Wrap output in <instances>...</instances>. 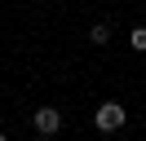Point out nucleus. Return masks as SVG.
Returning <instances> with one entry per match:
<instances>
[{"mask_svg": "<svg viewBox=\"0 0 146 141\" xmlns=\"http://www.w3.org/2000/svg\"><path fill=\"white\" fill-rule=\"evenodd\" d=\"M93 123H98V132H119L128 123V110L119 101H102L98 110H93Z\"/></svg>", "mask_w": 146, "mask_h": 141, "instance_id": "1", "label": "nucleus"}, {"mask_svg": "<svg viewBox=\"0 0 146 141\" xmlns=\"http://www.w3.org/2000/svg\"><path fill=\"white\" fill-rule=\"evenodd\" d=\"M31 128H36L40 137H58V132H62V110H53V106H40V110L31 115Z\"/></svg>", "mask_w": 146, "mask_h": 141, "instance_id": "2", "label": "nucleus"}, {"mask_svg": "<svg viewBox=\"0 0 146 141\" xmlns=\"http://www.w3.org/2000/svg\"><path fill=\"white\" fill-rule=\"evenodd\" d=\"M89 44H93V49H106V44H111V26L106 22H93L89 26Z\"/></svg>", "mask_w": 146, "mask_h": 141, "instance_id": "3", "label": "nucleus"}, {"mask_svg": "<svg viewBox=\"0 0 146 141\" xmlns=\"http://www.w3.org/2000/svg\"><path fill=\"white\" fill-rule=\"evenodd\" d=\"M128 49H133V53H146V26H133V31H128Z\"/></svg>", "mask_w": 146, "mask_h": 141, "instance_id": "4", "label": "nucleus"}]
</instances>
